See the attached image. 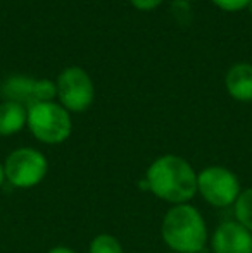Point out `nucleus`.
<instances>
[{
	"instance_id": "18",
	"label": "nucleus",
	"mask_w": 252,
	"mask_h": 253,
	"mask_svg": "<svg viewBox=\"0 0 252 253\" xmlns=\"http://www.w3.org/2000/svg\"><path fill=\"white\" fill-rule=\"evenodd\" d=\"M247 9H249V10H251V14H252V0L249 2V5H247Z\"/></svg>"
},
{
	"instance_id": "5",
	"label": "nucleus",
	"mask_w": 252,
	"mask_h": 253,
	"mask_svg": "<svg viewBox=\"0 0 252 253\" xmlns=\"http://www.w3.org/2000/svg\"><path fill=\"white\" fill-rule=\"evenodd\" d=\"M57 98L67 112H85L95 98V86L81 67H66L59 74Z\"/></svg>"
},
{
	"instance_id": "7",
	"label": "nucleus",
	"mask_w": 252,
	"mask_h": 253,
	"mask_svg": "<svg viewBox=\"0 0 252 253\" xmlns=\"http://www.w3.org/2000/svg\"><path fill=\"white\" fill-rule=\"evenodd\" d=\"M214 253H252V233L239 222H223L212 236Z\"/></svg>"
},
{
	"instance_id": "4",
	"label": "nucleus",
	"mask_w": 252,
	"mask_h": 253,
	"mask_svg": "<svg viewBox=\"0 0 252 253\" xmlns=\"http://www.w3.org/2000/svg\"><path fill=\"white\" fill-rule=\"evenodd\" d=\"M47 159L35 148H17L3 164L5 179L16 188H33L47 174Z\"/></svg>"
},
{
	"instance_id": "17",
	"label": "nucleus",
	"mask_w": 252,
	"mask_h": 253,
	"mask_svg": "<svg viewBox=\"0 0 252 253\" xmlns=\"http://www.w3.org/2000/svg\"><path fill=\"white\" fill-rule=\"evenodd\" d=\"M3 181H5V170H3V166L0 164V186L3 184Z\"/></svg>"
},
{
	"instance_id": "11",
	"label": "nucleus",
	"mask_w": 252,
	"mask_h": 253,
	"mask_svg": "<svg viewBox=\"0 0 252 253\" xmlns=\"http://www.w3.org/2000/svg\"><path fill=\"white\" fill-rule=\"evenodd\" d=\"M235 217L237 222L252 233V188L239 195L235 202Z\"/></svg>"
},
{
	"instance_id": "2",
	"label": "nucleus",
	"mask_w": 252,
	"mask_h": 253,
	"mask_svg": "<svg viewBox=\"0 0 252 253\" xmlns=\"http://www.w3.org/2000/svg\"><path fill=\"white\" fill-rule=\"evenodd\" d=\"M162 240L175 253H201L207 243V227L201 212L189 203L168 210L162 220Z\"/></svg>"
},
{
	"instance_id": "12",
	"label": "nucleus",
	"mask_w": 252,
	"mask_h": 253,
	"mask_svg": "<svg viewBox=\"0 0 252 253\" xmlns=\"http://www.w3.org/2000/svg\"><path fill=\"white\" fill-rule=\"evenodd\" d=\"M57 97V84L50 80H35L33 83V103L54 102Z\"/></svg>"
},
{
	"instance_id": "1",
	"label": "nucleus",
	"mask_w": 252,
	"mask_h": 253,
	"mask_svg": "<svg viewBox=\"0 0 252 253\" xmlns=\"http://www.w3.org/2000/svg\"><path fill=\"white\" fill-rule=\"evenodd\" d=\"M145 183L155 197L175 205L190 202L197 193V174L178 155H162L154 160Z\"/></svg>"
},
{
	"instance_id": "3",
	"label": "nucleus",
	"mask_w": 252,
	"mask_h": 253,
	"mask_svg": "<svg viewBox=\"0 0 252 253\" xmlns=\"http://www.w3.org/2000/svg\"><path fill=\"white\" fill-rule=\"evenodd\" d=\"M28 127L37 140L47 145L62 143L69 138L73 123L61 103L38 102L28 109Z\"/></svg>"
},
{
	"instance_id": "14",
	"label": "nucleus",
	"mask_w": 252,
	"mask_h": 253,
	"mask_svg": "<svg viewBox=\"0 0 252 253\" xmlns=\"http://www.w3.org/2000/svg\"><path fill=\"white\" fill-rule=\"evenodd\" d=\"M219 9L228 10V12H237V10H242L249 5L251 0H212Z\"/></svg>"
},
{
	"instance_id": "16",
	"label": "nucleus",
	"mask_w": 252,
	"mask_h": 253,
	"mask_svg": "<svg viewBox=\"0 0 252 253\" xmlns=\"http://www.w3.org/2000/svg\"><path fill=\"white\" fill-rule=\"evenodd\" d=\"M47 253H76V252L66 247H55V248H52V250H49Z\"/></svg>"
},
{
	"instance_id": "10",
	"label": "nucleus",
	"mask_w": 252,
	"mask_h": 253,
	"mask_svg": "<svg viewBox=\"0 0 252 253\" xmlns=\"http://www.w3.org/2000/svg\"><path fill=\"white\" fill-rule=\"evenodd\" d=\"M33 83L35 80L26 76H12L2 84V95L7 102H16L30 109L33 105Z\"/></svg>"
},
{
	"instance_id": "9",
	"label": "nucleus",
	"mask_w": 252,
	"mask_h": 253,
	"mask_svg": "<svg viewBox=\"0 0 252 253\" xmlns=\"http://www.w3.org/2000/svg\"><path fill=\"white\" fill-rule=\"evenodd\" d=\"M28 109L16 102L0 103V136L16 134L26 126Z\"/></svg>"
},
{
	"instance_id": "8",
	"label": "nucleus",
	"mask_w": 252,
	"mask_h": 253,
	"mask_svg": "<svg viewBox=\"0 0 252 253\" xmlns=\"http://www.w3.org/2000/svg\"><path fill=\"white\" fill-rule=\"evenodd\" d=\"M225 84L232 98L239 102H252V64H233L226 73Z\"/></svg>"
},
{
	"instance_id": "13",
	"label": "nucleus",
	"mask_w": 252,
	"mask_h": 253,
	"mask_svg": "<svg viewBox=\"0 0 252 253\" xmlns=\"http://www.w3.org/2000/svg\"><path fill=\"white\" fill-rule=\"evenodd\" d=\"M90 253H123V247L111 234H99L92 241Z\"/></svg>"
},
{
	"instance_id": "6",
	"label": "nucleus",
	"mask_w": 252,
	"mask_h": 253,
	"mask_svg": "<svg viewBox=\"0 0 252 253\" xmlns=\"http://www.w3.org/2000/svg\"><path fill=\"white\" fill-rule=\"evenodd\" d=\"M197 191L214 207H228L237 202L240 184L237 176L225 167H205L197 176Z\"/></svg>"
},
{
	"instance_id": "15",
	"label": "nucleus",
	"mask_w": 252,
	"mask_h": 253,
	"mask_svg": "<svg viewBox=\"0 0 252 253\" xmlns=\"http://www.w3.org/2000/svg\"><path fill=\"white\" fill-rule=\"evenodd\" d=\"M130 2L133 3V7H137L138 10H152L161 5L164 0H130Z\"/></svg>"
}]
</instances>
